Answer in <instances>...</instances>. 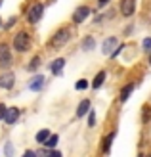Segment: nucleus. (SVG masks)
Here are the masks:
<instances>
[{
	"instance_id": "obj_2",
	"label": "nucleus",
	"mask_w": 151,
	"mask_h": 157,
	"mask_svg": "<svg viewBox=\"0 0 151 157\" xmlns=\"http://www.w3.org/2000/svg\"><path fill=\"white\" fill-rule=\"evenodd\" d=\"M42 15H44V4L42 2H33L25 12V19H27V23L35 25V23L40 21Z\"/></svg>"
},
{
	"instance_id": "obj_29",
	"label": "nucleus",
	"mask_w": 151,
	"mask_h": 157,
	"mask_svg": "<svg viewBox=\"0 0 151 157\" xmlns=\"http://www.w3.org/2000/svg\"><path fill=\"white\" fill-rule=\"evenodd\" d=\"M132 29H134V27H132V25H128V27L124 29V35H130V33H132Z\"/></svg>"
},
{
	"instance_id": "obj_14",
	"label": "nucleus",
	"mask_w": 151,
	"mask_h": 157,
	"mask_svg": "<svg viewBox=\"0 0 151 157\" xmlns=\"http://www.w3.org/2000/svg\"><path fill=\"white\" fill-rule=\"evenodd\" d=\"M90 107H92L90 100H82V101H78V105H77V117H78V119L86 117V113L90 111Z\"/></svg>"
},
{
	"instance_id": "obj_16",
	"label": "nucleus",
	"mask_w": 151,
	"mask_h": 157,
	"mask_svg": "<svg viewBox=\"0 0 151 157\" xmlns=\"http://www.w3.org/2000/svg\"><path fill=\"white\" fill-rule=\"evenodd\" d=\"M94 48H96V38L94 36H84L82 42H81V50L82 52H92Z\"/></svg>"
},
{
	"instance_id": "obj_24",
	"label": "nucleus",
	"mask_w": 151,
	"mask_h": 157,
	"mask_svg": "<svg viewBox=\"0 0 151 157\" xmlns=\"http://www.w3.org/2000/svg\"><path fill=\"white\" fill-rule=\"evenodd\" d=\"M4 153H6V155H13V153H15V150L12 147V144H6V147H4Z\"/></svg>"
},
{
	"instance_id": "obj_10",
	"label": "nucleus",
	"mask_w": 151,
	"mask_h": 157,
	"mask_svg": "<svg viewBox=\"0 0 151 157\" xmlns=\"http://www.w3.org/2000/svg\"><path fill=\"white\" fill-rule=\"evenodd\" d=\"M117 44H119V38H117V36H107L105 40L101 42V52L105 54V56H109V54L115 50Z\"/></svg>"
},
{
	"instance_id": "obj_4",
	"label": "nucleus",
	"mask_w": 151,
	"mask_h": 157,
	"mask_svg": "<svg viewBox=\"0 0 151 157\" xmlns=\"http://www.w3.org/2000/svg\"><path fill=\"white\" fill-rule=\"evenodd\" d=\"M90 15H92V8H90V6H86V4H82V6L75 8L73 15H71V21H73L75 25H81V23H84L86 19L90 17Z\"/></svg>"
},
{
	"instance_id": "obj_26",
	"label": "nucleus",
	"mask_w": 151,
	"mask_h": 157,
	"mask_svg": "<svg viewBox=\"0 0 151 157\" xmlns=\"http://www.w3.org/2000/svg\"><path fill=\"white\" fill-rule=\"evenodd\" d=\"M6 109H8V107H6L4 104H0V121L4 119V115H6Z\"/></svg>"
},
{
	"instance_id": "obj_3",
	"label": "nucleus",
	"mask_w": 151,
	"mask_h": 157,
	"mask_svg": "<svg viewBox=\"0 0 151 157\" xmlns=\"http://www.w3.org/2000/svg\"><path fill=\"white\" fill-rule=\"evenodd\" d=\"M29 46H31V35L27 31H19V33L13 36V50L23 54V52L29 50Z\"/></svg>"
},
{
	"instance_id": "obj_19",
	"label": "nucleus",
	"mask_w": 151,
	"mask_h": 157,
	"mask_svg": "<svg viewBox=\"0 0 151 157\" xmlns=\"http://www.w3.org/2000/svg\"><path fill=\"white\" fill-rule=\"evenodd\" d=\"M50 134H52V132H50L48 128H42V130H38L36 134H35V140H36V144H40V146H42V144H44V140L48 138Z\"/></svg>"
},
{
	"instance_id": "obj_11",
	"label": "nucleus",
	"mask_w": 151,
	"mask_h": 157,
	"mask_svg": "<svg viewBox=\"0 0 151 157\" xmlns=\"http://www.w3.org/2000/svg\"><path fill=\"white\" fill-rule=\"evenodd\" d=\"M63 67H65V58H55L50 65V73L58 77V75L63 73Z\"/></svg>"
},
{
	"instance_id": "obj_1",
	"label": "nucleus",
	"mask_w": 151,
	"mask_h": 157,
	"mask_svg": "<svg viewBox=\"0 0 151 157\" xmlns=\"http://www.w3.org/2000/svg\"><path fill=\"white\" fill-rule=\"evenodd\" d=\"M69 38H71V31H69V27H61V29H58V31L52 35L50 42H48V48L58 50V48H61V46L67 44Z\"/></svg>"
},
{
	"instance_id": "obj_12",
	"label": "nucleus",
	"mask_w": 151,
	"mask_h": 157,
	"mask_svg": "<svg viewBox=\"0 0 151 157\" xmlns=\"http://www.w3.org/2000/svg\"><path fill=\"white\" fill-rule=\"evenodd\" d=\"M115 136H117V130H111L107 136H103V140H101V153H109L111 151V144H113V140H115Z\"/></svg>"
},
{
	"instance_id": "obj_18",
	"label": "nucleus",
	"mask_w": 151,
	"mask_h": 157,
	"mask_svg": "<svg viewBox=\"0 0 151 157\" xmlns=\"http://www.w3.org/2000/svg\"><path fill=\"white\" fill-rule=\"evenodd\" d=\"M58 142H59V136L58 134H50L48 138H46L44 140V147H48V150H52V147H55V146H58Z\"/></svg>"
},
{
	"instance_id": "obj_13",
	"label": "nucleus",
	"mask_w": 151,
	"mask_h": 157,
	"mask_svg": "<svg viewBox=\"0 0 151 157\" xmlns=\"http://www.w3.org/2000/svg\"><path fill=\"white\" fill-rule=\"evenodd\" d=\"M134 88H136V84H134V82L124 84L123 88H121V92H119V101H123V104H124V101L130 98V94L134 92Z\"/></svg>"
},
{
	"instance_id": "obj_21",
	"label": "nucleus",
	"mask_w": 151,
	"mask_h": 157,
	"mask_svg": "<svg viewBox=\"0 0 151 157\" xmlns=\"http://www.w3.org/2000/svg\"><path fill=\"white\" fill-rule=\"evenodd\" d=\"M90 86V82H88V78H81V81H78L77 84H75V88L77 90H86Z\"/></svg>"
},
{
	"instance_id": "obj_30",
	"label": "nucleus",
	"mask_w": 151,
	"mask_h": 157,
	"mask_svg": "<svg viewBox=\"0 0 151 157\" xmlns=\"http://www.w3.org/2000/svg\"><path fill=\"white\" fill-rule=\"evenodd\" d=\"M149 65H151V52H149Z\"/></svg>"
},
{
	"instance_id": "obj_17",
	"label": "nucleus",
	"mask_w": 151,
	"mask_h": 157,
	"mask_svg": "<svg viewBox=\"0 0 151 157\" xmlns=\"http://www.w3.org/2000/svg\"><path fill=\"white\" fill-rule=\"evenodd\" d=\"M40 63H42V58L40 56H33V58H31V61L27 63V71L29 73H36L38 69H40Z\"/></svg>"
},
{
	"instance_id": "obj_27",
	"label": "nucleus",
	"mask_w": 151,
	"mask_h": 157,
	"mask_svg": "<svg viewBox=\"0 0 151 157\" xmlns=\"http://www.w3.org/2000/svg\"><path fill=\"white\" fill-rule=\"evenodd\" d=\"M107 4H109V0H98V6L100 8H105Z\"/></svg>"
},
{
	"instance_id": "obj_7",
	"label": "nucleus",
	"mask_w": 151,
	"mask_h": 157,
	"mask_svg": "<svg viewBox=\"0 0 151 157\" xmlns=\"http://www.w3.org/2000/svg\"><path fill=\"white\" fill-rule=\"evenodd\" d=\"M44 84H46V77L44 75H33V78H29V82H27V88L31 92H40L44 88Z\"/></svg>"
},
{
	"instance_id": "obj_23",
	"label": "nucleus",
	"mask_w": 151,
	"mask_h": 157,
	"mask_svg": "<svg viewBox=\"0 0 151 157\" xmlns=\"http://www.w3.org/2000/svg\"><path fill=\"white\" fill-rule=\"evenodd\" d=\"M142 50L144 52H151V36H147V38H144V42H142Z\"/></svg>"
},
{
	"instance_id": "obj_25",
	"label": "nucleus",
	"mask_w": 151,
	"mask_h": 157,
	"mask_svg": "<svg viewBox=\"0 0 151 157\" xmlns=\"http://www.w3.org/2000/svg\"><path fill=\"white\" fill-rule=\"evenodd\" d=\"M15 21H17V17H12V19H10V21H8V23H6V25H2V27H4V29H10L12 25H15Z\"/></svg>"
},
{
	"instance_id": "obj_6",
	"label": "nucleus",
	"mask_w": 151,
	"mask_h": 157,
	"mask_svg": "<svg viewBox=\"0 0 151 157\" xmlns=\"http://www.w3.org/2000/svg\"><path fill=\"white\" fill-rule=\"evenodd\" d=\"M13 84H15V73L10 71V69H6V71L0 75V88H4V90H12V88H13Z\"/></svg>"
},
{
	"instance_id": "obj_8",
	"label": "nucleus",
	"mask_w": 151,
	"mask_h": 157,
	"mask_svg": "<svg viewBox=\"0 0 151 157\" xmlns=\"http://www.w3.org/2000/svg\"><path fill=\"white\" fill-rule=\"evenodd\" d=\"M119 12H121V15H124V17H132L134 12H136V0H121Z\"/></svg>"
},
{
	"instance_id": "obj_28",
	"label": "nucleus",
	"mask_w": 151,
	"mask_h": 157,
	"mask_svg": "<svg viewBox=\"0 0 151 157\" xmlns=\"http://www.w3.org/2000/svg\"><path fill=\"white\" fill-rule=\"evenodd\" d=\"M25 157H33V155H36V151H33V150H27L25 153H23Z\"/></svg>"
},
{
	"instance_id": "obj_32",
	"label": "nucleus",
	"mask_w": 151,
	"mask_h": 157,
	"mask_svg": "<svg viewBox=\"0 0 151 157\" xmlns=\"http://www.w3.org/2000/svg\"><path fill=\"white\" fill-rule=\"evenodd\" d=\"M0 6H2V0H0Z\"/></svg>"
},
{
	"instance_id": "obj_22",
	"label": "nucleus",
	"mask_w": 151,
	"mask_h": 157,
	"mask_svg": "<svg viewBox=\"0 0 151 157\" xmlns=\"http://www.w3.org/2000/svg\"><path fill=\"white\" fill-rule=\"evenodd\" d=\"M142 123H147L149 121V117H151V109H149V105H144V109H142Z\"/></svg>"
},
{
	"instance_id": "obj_5",
	"label": "nucleus",
	"mask_w": 151,
	"mask_h": 157,
	"mask_svg": "<svg viewBox=\"0 0 151 157\" xmlns=\"http://www.w3.org/2000/svg\"><path fill=\"white\" fill-rule=\"evenodd\" d=\"M12 63V50L6 42H0V67L8 69Z\"/></svg>"
},
{
	"instance_id": "obj_15",
	"label": "nucleus",
	"mask_w": 151,
	"mask_h": 157,
	"mask_svg": "<svg viewBox=\"0 0 151 157\" xmlns=\"http://www.w3.org/2000/svg\"><path fill=\"white\" fill-rule=\"evenodd\" d=\"M105 78H107V73L103 71V69H101V71H98V73H96V77H94V81H92V88H94V90L101 88L103 82H105Z\"/></svg>"
},
{
	"instance_id": "obj_9",
	"label": "nucleus",
	"mask_w": 151,
	"mask_h": 157,
	"mask_svg": "<svg viewBox=\"0 0 151 157\" xmlns=\"http://www.w3.org/2000/svg\"><path fill=\"white\" fill-rule=\"evenodd\" d=\"M19 115H21V109L19 107H8L2 121L8 124V127H12V124H15V123L19 121Z\"/></svg>"
},
{
	"instance_id": "obj_20",
	"label": "nucleus",
	"mask_w": 151,
	"mask_h": 157,
	"mask_svg": "<svg viewBox=\"0 0 151 157\" xmlns=\"http://www.w3.org/2000/svg\"><path fill=\"white\" fill-rule=\"evenodd\" d=\"M86 115H88V127H90V128H92V127H96V111H94V109L90 107V111L86 113Z\"/></svg>"
},
{
	"instance_id": "obj_31",
	"label": "nucleus",
	"mask_w": 151,
	"mask_h": 157,
	"mask_svg": "<svg viewBox=\"0 0 151 157\" xmlns=\"http://www.w3.org/2000/svg\"><path fill=\"white\" fill-rule=\"evenodd\" d=\"M0 29H2V17H0Z\"/></svg>"
}]
</instances>
